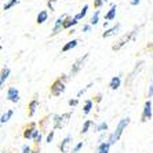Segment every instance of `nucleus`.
<instances>
[{"label": "nucleus", "mask_w": 153, "mask_h": 153, "mask_svg": "<svg viewBox=\"0 0 153 153\" xmlns=\"http://www.w3.org/2000/svg\"><path fill=\"white\" fill-rule=\"evenodd\" d=\"M139 29H141V26H137V28H134L131 30V32H127L126 35H123L120 37V39L117 40V42L114 43L113 46H112V50L113 51H119V50H121L123 47L126 46V44H128V43L131 42V40H134L135 39V36H137V33L139 32Z\"/></svg>", "instance_id": "nucleus-1"}, {"label": "nucleus", "mask_w": 153, "mask_h": 153, "mask_svg": "<svg viewBox=\"0 0 153 153\" xmlns=\"http://www.w3.org/2000/svg\"><path fill=\"white\" fill-rule=\"evenodd\" d=\"M68 77H69L68 75H62V77L57 79V80L51 84L50 90H51V94H53L54 97H59L61 94L65 91V82L68 80Z\"/></svg>", "instance_id": "nucleus-2"}, {"label": "nucleus", "mask_w": 153, "mask_h": 153, "mask_svg": "<svg viewBox=\"0 0 153 153\" xmlns=\"http://www.w3.org/2000/svg\"><path fill=\"white\" fill-rule=\"evenodd\" d=\"M88 57H90V53H87V54H84L83 57H80L79 59H76L75 62H73V65H72V68H71V72H69V77H73V76H76L79 72L82 71V68L84 66L85 62H87Z\"/></svg>", "instance_id": "nucleus-3"}, {"label": "nucleus", "mask_w": 153, "mask_h": 153, "mask_svg": "<svg viewBox=\"0 0 153 153\" xmlns=\"http://www.w3.org/2000/svg\"><path fill=\"white\" fill-rule=\"evenodd\" d=\"M128 123H130V117H126V119H123V120H120V123L117 124V128H116V131H114L113 134L111 135V139H109V143H114L119 138H120L121 132H123V130H124V128L127 127Z\"/></svg>", "instance_id": "nucleus-4"}, {"label": "nucleus", "mask_w": 153, "mask_h": 153, "mask_svg": "<svg viewBox=\"0 0 153 153\" xmlns=\"http://www.w3.org/2000/svg\"><path fill=\"white\" fill-rule=\"evenodd\" d=\"M69 119H71V113H64L61 116H54V127L55 128H62L68 124Z\"/></svg>", "instance_id": "nucleus-5"}, {"label": "nucleus", "mask_w": 153, "mask_h": 153, "mask_svg": "<svg viewBox=\"0 0 153 153\" xmlns=\"http://www.w3.org/2000/svg\"><path fill=\"white\" fill-rule=\"evenodd\" d=\"M7 100L14 103H17L18 101H19V91H18L15 87H10V88L7 90Z\"/></svg>", "instance_id": "nucleus-6"}, {"label": "nucleus", "mask_w": 153, "mask_h": 153, "mask_svg": "<svg viewBox=\"0 0 153 153\" xmlns=\"http://www.w3.org/2000/svg\"><path fill=\"white\" fill-rule=\"evenodd\" d=\"M152 117V101H146L145 106H143V112H142V121L149 120Z\"/></svg>", "instance_id": "nucleus-7"}, {"label": "nucleus", "mask_w": 153, "mask_h": 153, "mask_svg": "<svg viewBox=\"0 0 153 153\" xmlns=\"http://www.w3.org/2000/svg\"><path fill=\"white\" fill-rule=\"evenodd\" d=\"M65 18H66V15H61L59 18H57V21H55V24H54V28H53V33H51V36H55L57 33H59L61 29H64Z\"/></svg>", "instance_id": "nucleus-8"}, {"label": "nucleus", "mask_w": 153, "mask_h": 153, "mask_svg": "<svg viewBox=\"0 0 153 153\" xmlns=\"http://www.w3.org/2000/svg\"><path fill=\"white\" fill-rule=\"evenodd\" d=\"M119 29H120V24H116V25H113L112 28L106 29L105 32L102 33V37L103 39H108V37H112V36H114L116 33L119 32Z\"/></svg>", "instance_id": "nucleus-9"}, {"label": "nucleus", "mask_w": 153, "mask_h": 153, "mask_svg": "<svg viewBox=\"0 0 153 153\" xmlns=\"http://www.w3.org/2000/svg\"><path fill=\"white\" fill-rule=\"evenodd\" d=\"M77 19H76L75 17H69V15H66V18H65L64 21V29H71L73 28V26L77 25Z\"/></svg>", "instance_id": "nucleus-10"}, {"label": "nucleus", "mask_w": 153, "mask_h": 153, "mask_svg": "<svg viewBox=\"0 0 153 153\" xmlns=\"http://www.w3.org/2000/svg\"><path fill=\"white\" fill-rule=\"evenodd\" d=\"M116 11H117V6L116 4H112L109 11L105 14V21H113L116 18Z\"/></svg>", "instance_id": "nucleus-11"}, {"label": "nucleus", "mask_w": 153, "mask_h": 153, "mask_svg": "<svg viewBox=\"0 0 153 153\" xmlns=\"http://www.w3.org/2000/svg\"><path fill=\"white\" fill-rule=\"evenodd\" d=\"M79 44V40L77 39H73V40H71V42H68L66 44H64V47H62V53H68V51H71V50H73L76 46Z\"/></svg>", "instance_id": "nucleus-12"}, {"label": "nucleus", "mask_w": 153, "mask_h": 153, "mask_svg": "<svg viewBox=\"0 0 153 153\" xmlns=\"http://www.w3.org/2000/svg\"><path fill=\"white\" fill-rule=\"evenodd\" d=\"M47 19H48V13H47V10H42L39 14H37V17H36V22H37L39 25L44 24Z\"/></svg>", "instance_id": "nucleus-13"}, {"label": "nucleus", "mask_w": 153, "mask_h": 153, "mask_svg": "<svg viewBox=\"0 0 153 153\" xmlns=\"http://www.w3.org/2000/svg\"><path fill=\"white\" fill-rule=\"evenodd\" d=\"M10 73H11V71L8 68H3V69H1V73H0V85H1V87L4 85V82L8 79Z\"/></svg>", "instance_id": "nucleus-14"}, {"label": "nucleus", "mask_w": 153, "mask_h": 153, "mask_svg": "<svg viewBox=\"0 0 153 153\" xmlns=\"http://www.w3.org/2000/svg\"><path fill=\"white\" fill-rule=\"evenodd\" d=\"M121 84V79L120 76H114V77L111 79V83H109V87H111L112 90H117L119 87H120Z\"/></svg>", "instance_id": "nucleus-15"}, {"label": "nucleus", "mask_w": 153, "mask_h": 153, "mask_svg": "<svg viewBox=\"0 0 153 153\" xmlns=\"http://www.w3.org/2000/svg\"><path fill=\"white\" fill-rule=\"evenodd\" d=\"M71 137H65V138H64V141H62V142H61V146H59V148H61V152H62V153H66V152H68V150H69V143H71Z\"/></svg>", "instance_id": "nucleus-16"}, {"label": "nucleus", "mask_w": 153, "mask_h": 153, "mask_svg": "<svg viewBox=\"0 0 153 153\" xmlns=\"http://www.w3.org/2000/svg\"><path fill=\"white\" fill-rule=\"evenodd\" d=\"M35 131H36V130H35V123H32V124H30L25 130V132H24V137H25V138H32L33 134H35Z\"/></svg>", "instance_id": "nucleus-17"}, {"label": "nucleus", "mask_w": 153, "mask_h": 153, "mask_svg": "<svg viewBox=\"0 0 153 153\" xmlns=\"http://www.w3.org/2000/svg\"><path fill=\"white\" fill-rule=\"evenodd\" d=\"M87 11H88V4H84L83 6V8H82V11L79 13V14H76L75 15V18L77 19V21H80V19H83V18L87 15Z\"/></svg>", "instance_id": "nucleus-18"}, {"label": "nucleus", "mask_w": 153, "mask_h": 153, "mask_svg": "<svg viewBox=\"0 0 153 153\" xmlns=\"http://www.w3.org/2000/svg\"><path fill=\"white\" fill-rule=\"evenodd\" d=\"M37 105H39L37 100H33L32 102L29 103V116H33V114L36 113V108H37Z\"/></svg>", "instance_id": "nucleus-19"}, {"label": "nucleus", "mask_w": 153, "mask_h": 153, "mask_svg": "<svg viewBox=\"0 0 153 153\" xmlns=\"http://www.w3.org/2000/svg\"><path fill=\"white\" fill-rule=\"evenodd\" d=\"M91 109H93V101H85L84 106H83V112H84V114H88L90 112H91Z\"/></svg>", "instance_id": "nucleus-20"}, {"label": "nucleus", "mask_w": 153, "mask_h": 153, "mask_svg": "<svg viewBox=\"0 0 153 153\" xmlns=\"http://www.w3.org/2000/svg\"><path fill=\"white\" fill-rule=\"evenodd\" d=\"M98 21H100V11L97 10L95 13H94V15L91 17V19H90V25H91V26L97 25V24H98Z\"/></svg>", "instance_id": "nucleus-21"}, {"label": "nucleus", "mask_w": 153, "mask_h": 153, "mask_svg": "<svg viewBox=\"0 0 153 153\" xmlns=\"http://www.w3.org/2000/svg\"><path fill=\"white\" fill-rule=\"evenodd\" d=\"M18 1H19V0H8L7 3H6V4L3 6V10H4V11H7V10H10V8H13V7L15 6V4L18 3Z\"/></svg>", "instance_id": "nucleus-22"}, {"label": "nucleus", "mask_w": 153, "mask_h": 153, "mask_svg": "<svg viewBox=\"0 0 153 153\" xmlns=\"http://www.w3.org/2000/svg\"><path fill=\"white\" fill-rule=\"evenodd\" d=\"M11 116H13V111H7L3 116H1V120L0 121H1V123H7V121L11 119Z\"/></svg>", "instance_id": "nucleus-23"}, {"label": "nucleus", "mask_w": 153, "mask_h": 153, "mask_svg": "<svg viewBox=\"0 0 153 153\" xmlns=\"http://www.w3.org/2000/svg\"><path fill=\"white\" fill-rule=\"evenodd\" d=\"M109 146H111V143H102V145L100 146L98 153H108L109 152Z\"/></svg>", "instance_id": "nucleus-24"}, {"label": "nucleus", "mask_w": 153, "mask_h": 153, "mask_svg": "<svg viewBox=\"0 0 153 153\" xmlns=\"http://www.w3.org/2000/svg\"><path fill=\"white\" fill-rule=\"evenodd\" d=\"M93 124V121L91 120H87L84 123V126H83V128H82V134H85V132L88 131V128H90V126Z\"/></svg>", "instance_id": "nucleus-25"}, {"label": "nucleus", "mask_w": 153, "mask_h": 153, "mask_svg": "<svg viewBox=\"0 0 153 153\" xmlns=\"http://www.w3.org/2000/svg\"><path fill=\"white\" fill-rule=\"evenodd\" d=\"M91 85H93V83H90V84H87V85H85V87H84V88H83V90H80V91H79V93H77V97H82L83 94H84L85 91H87V90H88L90 87H91Z\"/></svg>", "instance_id": "nucleus-26"}, {"label": "nucleus", "mask_w": 153, "mask_h": 153, "mask_svg": "<svg viewBox=\"0 0 153 153\" xmlns=\"http://www.w3.org/2000/svg\"><path fill=\"white\" fill-rule=\"evenodd\" d=\"M103 3H105V0H94V7H95V8H101Z\"/></svg>", "instance_id": "nucleus-27"}, {"label": "nucleus", "mask_w": 153, "mask_h": 153, "mask_svg": "<svg viewBox=\"0 0 153 153\" xmlns=\"http://www.w3.org/2000/svg\"><path fill=\"white\" fill-rule=\"evenodd\" d=\"M33 139H35L36 142H40V139H42V134H40L39 131H35V134H33V137H32Z\"/></svg>", "instance_id": "nucleus-28"}, {"label": "nucleus", "mask_w": 153, "mask_h": 153, "mask_svg": "<svg viewBox=\"0 0 153 153\" xmlns=\"http://www.w3.org/2000/svg\"><path fill=\"white\" fill-rule=\"evenodd\" d=\"M106 128H108L106 123H101V124L97 127V131H103V130H106Z\"/></svg>", "instance_id": "nucleus-29"}, {"label": "nucleus", "mask_w": 153, "mask_h": 153, "mask_svg": "<svg viewBox=\"0 0 153 153\" xmlns=\"http://www.w3.org/2000/svg\"><path fill=\"white\" fill-rule=\"evenodd\" d=\"M55 1H57V0H48V1H47V6H48V8H50L51 11L55 10V8H54V3H55Z\"/></svg>", "instance_id": "nucleus-30"}, {"label": "nucleus", "mask_w": 153, "mask_h": 153, "mask_svg": "<svg viewBox=\"0 0 153 153\" xmlns=\"http://www.w3.org/2000/svg\"><path fill=\"white\" fill-rule=\"evenodd\" d=\"M91 29V25H83V28H82V32H84V33H87Z\"/></svg>", "instance_id": "nucleus-31"}, {"label": "nucleus", "mask_w": 153, "mask_h": 153, "mask_svg": "<svg viewBox=\"0 0 153 153\" xmlns=\"http://www.w3.org/2000/svg\"><path fill=\"white\" fill-rule=\"evenodd\" d=\"M53 138H54V131H51L50 134H48V135H47V142L50 143L51 141H53Z\"/></svg>", "instance_id": "nucleus-32"}, {"label": "nucleus", "mask_w": 153, "mask_h": 153, "mask_svg": "<svg viewBox=\"0 0 153 153\" xmlns=\"http://www.w3.org/2000/svg\"><path fill=\"white\" fill-rule=\"evenodd\" d=\"M69 105H71V106H76V105H77L79 103V101L77 100H69Z\"/></svg>", "instance_id": "nucleus-33"}, {"label": "nucleus", "mask_w": 153, "mask_h": 153, "mask_svg": "<svg viewBox=\"0 0 153 153\" xmlns=\"http://www.w3.org/2000/svg\"><path fill=\"white\" fill-rule=\"evenodd\" d=\"M82 146H83V142H80V143H79V145H76V146H75V149H73V153L79 152V150H80V148H82Z\"/></svg>", "instance_id": "nucleus-34"}, {"label": "nucleus", "mask_w": 153, "mask_h": 153, "mask_svg": "<svg viewBox=\"0 0 153 153\" xmlns=\"http://www.w3.org/2000/svg\"><path fill=\"white\" fill-rule=\"evenodd\" d=\"M153 95V82H152V84H150V87H149V93H148V97H152Z\"/></svg>", "instance_id": "nucleus-35"}, {"label": "nucleus", "mask_w": 153, "mask_h": 153, "mask_svg": "<svg viewBox=\"0 0 153 153\" xmlns=\"http://www.w3.org/2000/svg\"><path fill=\"white\" fill-rule=\"evenodd\" d=\"M130 4H131V6H138L139 0H130Z\"/></svg>", "instance_id": "nucleus-36"}, {"label": "nucleus", "mask_w": 153, "mask_h": 153, "mask_svg": "<svg viewBox=\"0 0 153 153\" xmlns=\"http://www.w3.org/2000/svg\"><path fill=\"white\" fill-rule=\"evenodd\" d=\"M24 153H30V148L29 146H24Z\"/></svg>", "instance_id": "nucleus-37"}, {"label": "nucleus", "mask_w": 153, "mask_h": 153, "mask_svg": "<svg viewBox=\"0 0 153 153\" xmlns=\"http://www.w3.org/2000/svg\"><path fill=\"white\" fill-rule=\"evenodd\" d=\"M105 1H106V0H105Z\"/></svg>", "instance_id": "nucleus-38"}]
</instances>
